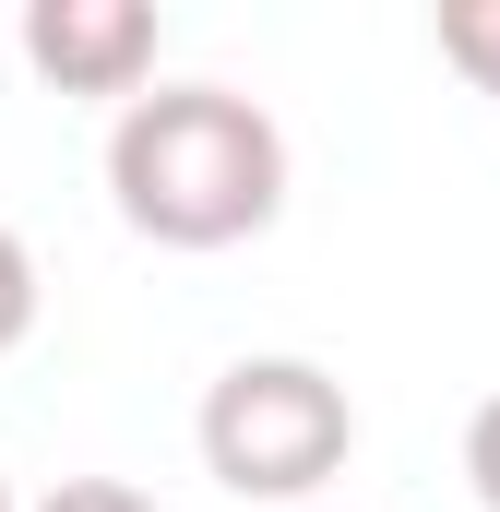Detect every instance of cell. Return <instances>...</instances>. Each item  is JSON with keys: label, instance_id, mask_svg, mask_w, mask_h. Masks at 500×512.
Returning a JSON list of instances; mask_svg holds the SVG:
<instances>
[{"label": "cell", "instance_id": "1", "mask_svg": "<svg viewBox=\"0 0 500 512\" xmlns=\"http://www.w3.org/2000/svg\"><path fill=\"white\" fill-rule=\"evenodd\" d=\"M108 203L155 251H239L286 215V131L239 84H155L108 120Z\"/></svg>", "mask_w": 500, "mask_h": 512}, {"label": "cell", "instance_id": "2", "mask_svg": "<svg viewBox=\"0 0 500 512\" xmlns=\"http://www.w3.org/2000/svg\"><path fill=\"white\" fill-rule=\"evenodd\" d=\"M203 477L227 501H262V512H322V489L346 477L358 453V405L322 358H227L203 382Z\"/></svg>", "mask_w": 500, "mask_h": 512}, {"label": "cell", "instance_id": "3", "mask_svg": "<svg viewBox=\"0 0 500 512\" xmlns=\"http://www.w3.org/2000/svg\"><path fill=\"white\" fill-rule=\"evenodd\" d=\"M155 48H167V24L143 0H24V60L60 96H120L131 108L155 84Z\"/></svg>", "mask_w": 500, "mask_h": 512}, {"label": "cell", "instance_id": "4", "mask_svg": "<svg viewBox=\"0 0 500 512\" xmlns=\"http://www.w3.org/2000/svg\"><path fill=\"white\" fill-rule=\"evenodd\" d=\"M429 36H441V60H453V72L500 108V0H441V24H429Z\"/></svg>", "mask_w": 500, "mask_h": 512}, {"label": "cell", "instance_id": "5", "mask_svg": "<svg viewBox=\"0 0 500 512\" xmlns=\"http://www.w3.org/2000/svg\"><path fill=\"white\" fill-rule=\"evenodd\" d=\"M36 310H48V286H36V251H24V239L0 227V358H12L24 334H36Z\"/></svg>", "mask_w": 500, "mask_h": 512}, {"label": "cell", "instance_id": "6", "mask_svg": "<svg viewBox=\"0 0 500 512\" xmlns=\"http://www.w3.org/2000/svg\"><path fill=\"white\" fill-rule=\"evenodd\" d=\"M465 489H477V512H500V393L465 417Z\"/></svg>", "mask_w": 500, "mask_h": 512}, {"label": "cell", "instance_id": "7", "mask_svg": "<svg viewBox=\"0 0 500 512\" xmlns=\"http://www.w3.org/2000/svg\"><path fill=\"white\" fill-rule=\"evenodd\" d=\"M24 512H155V501H143L131 477H60L48 501H24Z\"/></svg>", "mask_w": 500, "mask_h": 512}, {"label": "cell", "instance_id": "8", "mask_svg": "<svg viewBox=\"0 0 500 512\" xmlns=\"http://www.w3.org/2000/svg\"><path fill=\"white\" fill-rule=\"evenodd\" d=\"M0 512H24V501H12V477H0Z\"/></svg>", "mask_w": 500, "mask_h": 512}]
</instances>
